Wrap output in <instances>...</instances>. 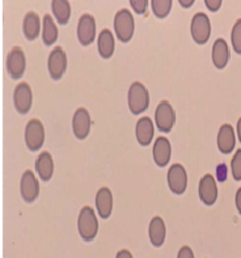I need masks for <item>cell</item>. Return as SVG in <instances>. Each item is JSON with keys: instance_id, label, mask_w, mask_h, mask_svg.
<instances>
[{"instance_id": "obj_31", "label": "cell", "mask_w": 241, "mask_h": 258, "mask_svg": "<svg viewBox=\"0 0 241 258\" xmlns=\"http://www.w3.org/2000/svg\"><path fill=\"white\" fill-rule=\"evenodd\" d=\"M177 258H194V253H193V250L190 246L185 245L178 250Z\"/></svg>"}, {"instance_id": "obj_27", "label": "cell", "mask_w": 241, "mask_h": 258, "mask_svg": "<svg viewBox=\"0 0 241 258\" xmlns=\"http://www.w3.org/2000/svg\"><path fill=\"white\" fill-rule=\"evenodd\" d=\"M231 42L232 49L235 50V52L241 54V19H238L232 28Z\"/></svg>"}, {"instance_id": "obj_20", "label": "cell", "mask_w": 241, "mask_h": 258, "mask_svg": "<svg viewBox=\"0 0 241 258\" xmlns=\"http://www.w3.org/2000/svg\"><path fill=\"white\" fill-rule=\"evenodd\" d=\"M36 172L38 174L39 180L47 182L52 178L54 174V160L50 152L43 151L38 155L36 160Z\"/></svg>"}, {"instance_id": "obj_6", "label": "cell", "mask_w": 241, "mask_h": 258, "mask_svg": "<svg viewBox=\"0 0 241 258\" xmlns=\"http://www.w3.org/2000/svg\"><path fill=\"white\" fill-rule=\"evenodd\" d=\"M7 72L13 80H19L24 76L26 70V56L21 47L15 46L7 55Z\"/></svg>"}, {"instance_id": "obj_7", "label": "cell", "mask_w": 241, "mask_h": 258, "mask_svg": "<svg viewBox=\"0 0 241 258\" xmlns=\"http://www.w3.org/2000/svg\"><path fill=\"white\" fill-rule=\"evenodd\" d=\"M67 54L65 49L61 46H56L50 51L47 59V70L49 75L52 80H61L67 71Z\"/></svg>"}, {"instance_id": "obj_8", "label": "cell", "mask_w": 241, "mask_h": 258, "mask_svg": "<svg viewBox=\"0 0 241 258\" xmlns=\"http://www.w3.org/2000/svg\"><path fill=\"white\" fill-rule=\"evenodd\" d=\"M166 181L170 191L176 196H181L186 191L188 187V172L183 164H173L168 169Z\"/></svg>"}, {"instance_id": "obj_25", "label": "cell", "mask_w": 241, "mask_h": 258, "mask_svg": "<svg viewBox=\"0 0 241 258\" xmlns=\"http://www.w3.org/2000/svg\"><path fill=\"white\" fill-rule=\"evenodd\" d=\"M58 28L50 15H45L42 20V41L46 46H52L58 41Z\"/></svg>"}, {"instance_id": "obj_15", "label": "cell", "mask_w": 241, "mask_h": 258, "mask_svg": "<svg viewBox=\"0 0 241 258\" xmlns=\"http://www.w3.org/2000/svg\"><path fill=\"white\" fill-rule=\"evenodd\" d=\"M152 156L157 167L164 168L169 164L170 156H172V147H170V142L165 137H159L155 141L152 148Z\"/></svg>"}, {"instance_id": "obj_21", "label": "cell", "mask_w": 241, "mask_h": 258, "mask_svg": "<svg viewBox=\"0 0 241 258\" xmlns=\"http://www.w3.org/2000/svg\"><path fill=\"white\" fill-rule=\"evenodd\" d=\"M229 60V47L224 38H218L212 45V63L218 70L225 69Z\"/></svg>"}, {"instance_id": "obj_19", "label": "cell", "mask_w": 241, "mask_h": 258, "mask_svg": "<svg viewBox=\"0 0 241 258\" xmlns=\"http://www.w3.org/2000/svg\"><path fill=\"white\" fill-rule=\"evenodd\" d=\"M148 236L150 241L155 248L163 246L166 237V227L161 216H153L148 227Z\"/></svg>"}, {"instance_id": "obj_33", "label": "cell", "mask_w": 241, "mask_h": 258, "mask_svg": "<svg viewBox=\"0 0 241 258\" xmlns=\"http://www.w3.org/2000/svg\"><path fill=\"white\" fill-rule=\"evenodd\" d=\"M115 258H134L133 254H131L130 250H127V249H122L119 252L115 254Z\"/></svg>"}, {"instance_id": "obj_16", "label": "cell", "mask_w": 241, "mask_h": 258, "mask_svg": "<svg viewBox=\"0 0 241 258\" xmlns=\"http://www.w3.org/2000/svg\"><path fill=\"white\" fill-rule=\"evenodd\" d=\"M218 143L219 151L224 155L232 154V151L235 150L236 146V135L233 127L229 123H224L220 126L218 133Z\"/></svg>"}, {"instance_id": "obj_32", "label": "cell", "mask_w": 241, "mask_h": 258, "mask_svg": "<svg viewBox=\"0 0 241 258\" xmlns=\"http://www.w3.org/2000/svg\"><path fill=\"white\" fill-rule=\"evenodd\" d=\"M216 172H218V180L224 181L227 178V167L225 164H220L218 168H216Z\"/></svg>"}, {"instance_id": "obj_10", "label": "cell", "mask_w": 241, "mask_h": 258, "mask_svg": "<svg viewBox=\"0 0 241 258\" xmlns=\"http://www.w3.org/2000/svg\"><path fill=\"white\" fill-rule=\"evenodd\" d=\"M13 105L20 114H28L30 111L33 105V92L28 83L21 82L16 85L13 91Z\"/></svg>"}, {"instance_id": "obj_4", "label": "cell", "mask_w": 241, "mask_h": 258, "mask_svg": "<svg viewBox=\"0 0 241 258\" xmlns=\"http://www.w3.org/2000/svg\"><path fill=\"white\" fill-rule=\"evenodd\" d=\"M45 143V126L39 119L32 118L25 126V144L30 152H37Z\"/></svg>"}, {"instance_id": "obj_30", "label": "cell", "mask_w": 241, "mask_h": 258, "mask_svg": "<svg viewBox=\"0 0 241 258\" xmlns=\"http://www.w3.org/2000/svg\"><path fill=\"white\" fill-rule=\"evenodd\" d=\"M206 7L209 8L211 12H216V11L220 10V7H222L223 2L222 0H206L205 2Z\"/></svg>"}, {"instance_id": "obj_9", "label": "cell", "mask_w": 241, "mask_h": 258, "mask_svg": "<svg viewBox=\"0 0 241 258\" xmlns=\"http://www.w3.org/2000/svg\"><path fill=\"white\" fill-rule=\"evenodd\" d=\"M176 122V111L168 101H161L155 110V124L161 133H170Z\"/></svg>"}, {"instance_id": "obj_2", "label": "cell", "mask_w": 241, "mask_h": 258, "mask_svg": "<svg viewBox=\"0 0 241 258\" xmlns=\"http://www.w3.org/2000/svg\"><path fill=\"white\" fill-rule=\"evenodd\" d=\"M127 104L134 115L142 114L150 106V93L146 85L140 82H135L130 85L127 93Z\"/></svg>"}, {"instance_id": "obj_17", "label": "cell", "mask_w": 241, "mask_h": 258, "mask_svg": "<svg viewBox=\"0 0 241 258\" xmlns=\"http://www.w3.org/2000/svg\"><path fill=\"white\" fill-rule=\"evenodd\" d=\"M96 210L98 216L104 220L109 219L113 213V194L109 187H101L96 194Z\"/></svg>"}, {"instance_id": "obj_36", "label": "cell", "mask_w": 241, "mask_h": 258, "mask_svg": "<svg viewBox=\"0 0 241 258\" xmlns=\"http://www.w3.org/2000/svg\"><path fill=\"white\" fill-rule=\"evenodd\" d=\"M237 138L241 143V117L238 118V121H237Z\"/></svg>"}, {"instance_id": "obj_23", "label": "cell", "mask_w": 241, "mask_h": 258, "mask_svg": "<svg viewBox=\"0 0 241 258\" xmlns=\"http://www.w3.org/2000/svg\"><path fill=\"white\" fill-rule=\"evenodd\" d=\"M97 50L102 59H110L115 51V38L111 30H101L97 38Z\"/></svg>"}, {"instance_id": "obj_28", "label": "cell", "mask_w": 241, "mask_h": 258, "mask_svg": "<svg viewBox=\"0 0 241 258\" xmlns=\"http://www.w3.org/2000/svg\"><path fill=\"white\" fill-rule=\"evenodd\" d=\"M231 170L235 181H241V150L236 151V154L232 157Z\"/></svg>"}, {"instance_id": "obj_26", "label": "cell", "mask_w": 241, "mask_h": 258, "mask_svg": "<svg viewBox=\"0 0 241 258\" xmlns=\"http://www.w3.org/2000/svg\"><path fill=\"white\" fill-rule=\"evenodd\" d=\"M150 4L153 15L157 19H165V17H168L170 11H172L173 2L172 0H152Z\"/></svg>"}, {"instance_id": "obj_11", "label": "cell", "mask_w": 241, "mask_h": 258, "mask_svg": "<svg viewBox=\"0 0 241 258\" xmlns=\"http://www.w3.org/2000/svg\"><path fill=\"white\" fill-rule=\"evenodd\" d=\"M76 34H78V41L82 46H89L95 42L96 38V20L95 17L89 15V13H84L80 16L78 23V29H76Z\"/></svg>"}, {"instance_id": "obj_14", "label": "cell", "mask_w": 241, "mask_h": 258, "mask_svg": "<svg viewBox=\"0 0 241 258\" xmlns=\"http://www.w3.org/2000/svg\"><path fill=\"white\" fill-rule=\"evenodd\" d=\"M199 200L205 203L206 206H212L215 205L218 200V185H216L215 178L212 174H205L201 178L198 186Z\"/></svg>"}, {"instance_id": "obj_29", "label": "cell", "mask_w": 241, "mask_h": 258, "mask_svg": "<svg viewBox=\"0 0 241 258\" xmlns=\"http://www.w3.org/2000/svg\"><path fill=\"white\" fill-rule=\"evenodd\" d=\"M130 6L137 15H144L150 6L148 0H130Z\"/></svg>"}, {"instance_id": "obj_34", "label": "cell", "mask_w": 241, "mask_h": 258, "mask_svg": "<svg viewBox=\"0 0 241 258\" xmlns=\"http://www.w3.org/2000/svg\"><path fill=\"white\" fill-rule=\"evenodd\" d=\"M235 203H236V209H237L238 214L241 215V187L237 190V193H236Z\"/></svg>"}, {"instance_id": "obj_5", "label": "cell", "mask_w": 241, "mask_h": 258, "mask_svg": "<svg viewBox=\"0 0 241 258\" xmlns=\"http://www.w3.org/2000/svg\"><path fill=\"white\" fill-rule=\"evenodd\" d=\"M190 33L194 42L198 45H205L211 36V23L210 17L203 12L196 13L190 24Z\"/></svg>"}, {"instance_id": "obj_35", "label": "cell", "mask_w": 241, "mask_h": 258, "mask_svg": "<svg viewBox=\"0 0 241 258\" xmlns=\"http://www.w3.org/2000/svg\"><path fill=\"white\" fill-rule=\"evenodd\" d=\"M178 3L183 8H190L194 4V0H179Z\"/></svg>"}, {"instance_id": "obj_1", "label": "cell", "mask_w": 241, "mask_h": 258, "mask_svg": "<svg viewBox=\"0 0 241 258\" xmlns=\"http://www.w3.org/2000/svg\"><path fill=\"white\" fill-rule=\"evenodd\" d=\"M79 235L84 241L91 242L96 239L98 232V220L95 210L91 206H84L78 216Z\"/></svg>"}, {"instance_id": "obj_24", "label": "cell", "mask_w": 241, "mask_h": 258, "mask_svg": "<svg viewBox=\"0 0 241 258\" xmlns=\"http://www.w3.org/2000/svg\"><path fill=\"white\" fill-rule=\"evenodd\" d=\"M52 16L59 25H67L71 19V4L69 0H52Z\"/></svg>"}, {"instance_id": "obj_12", "label": "cell", "mask_w": 241, "mask_h": 258, "mask_svg": "<svg viewBox=\"0 0 241 258\" xmlns=\"http://www.w3.org/2000/svg\"><path fill=\"white\" fill-rule=\"evenodd\" d=\"M20 194L21 198L26 203H33L39 196V181L33 173L32 170L28 169L24 172L20 181Z\"/></svg>"}, {"instance_id": "obj_3", "label": "cell", "mask_w": 241, "mask_h": 258, "mask_svg": "<svg viewBox=\"0 0 241 258\" xmlns=\"http://www.w3.org/2000/svg\"><path fill=\"white\" fill-rule=\"evenodd\" d=\"M113 25H114L115 37L120 42H130L134 37V33H135V20H134L133 13L126 8L119 10L115 13Z\"/></svg>"}, {"instance_id": "obj_18", "label": "cell", "mask_w": 241, "mask_h": 258, "mask_svg": "<svg viewBox=\"0 0 241 258\" xmlns=\"http://www.w3.org/2000/svg\"><path fill=\"white\" fill-rule=\"evenodd\" d=\"M155 135V126L150 117H142L135 126V137L142 147L150 146Z\"/></svg>"}, {"instance_id": "obj_13", "label": "cell", "mask_w": 241, "mask_h": 258, "mask_svg": "<svg viewBox=\"0 0 241 258\" xmlns=\"http://www.w3.org/2000/svg\"><path fill=\"white\" fill-rule=\"evenodd\" d=\"M91 126L92 121L89 111L85 108H79L72 117V131H74L76 139L79 141L87 139L91 133Z\"/></svg>"}, {"instance_id": "obj_22", "label": "cell", "mask_w": 241, "mask_h": 258, "mask_svg": "<svg viewBox=\"0 0 241 258\" xmlns=\"http://www.w3.org/2000/svg\"><path fill=\"white\" fill-rule=\"evenodd\" d=\"M23 33L28 41H34L41 34V19L34 11H30L23 20Z\"/></svg>"}]
</instances>
